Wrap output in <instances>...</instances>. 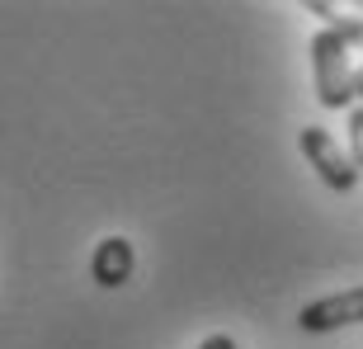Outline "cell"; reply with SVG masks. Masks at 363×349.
<instances>
[{
  "instance_id": "6da1fadb",
  "label": "cell",
  "mask_w": 363,
  "mask_h": 349,
  "mask_svg": "<svg viewBox=\"0 0 363 349\" xmlns=\"http://www.w3.org/2000/svg\"><path fill=\"white\" fill-rule=\"evenodd\" d=\"M311 81L321 109H350L354 104V67H350V43H340L330 28L311 33Z\"/></svg>"
},
{
  "instance_id": "7a4b0ae2",
  "label": "cell",
  "mask_w": 363,
  "mask_h": 349,
  "mask_svg": "<svg viewBox=\"0 0 363 349\" xmlns=\"http://www.w3.org/2000/svg\"><path fill=\"white\" fill-rule=\"evenodd\" d=\"M297 147H302V156L311 161V170L321 174L325 189H335V194H354V189H359V170H354L350 151L340 147L325 128H302V133H297Z\"/></svg>"
},
{
  "instance_id": "3957f363",
  "label": "cell",
  "mask_w": 363,
  "mask_h": 349,
  "mask_svg": "<svg viewBox=\"0 0 363 349\" xmlns=\"http://www.w3.org/2000/svg\"><path fill=\"white\" fill-rule=\"evenodd\" d=\"M297 326L307 336H330V331H345V326H363V288H345V293L307 302L297 311Z\"/></svg>"
},
{
  "instance_id": "277c9868",
  "label": "cell",
  "mask_w": 363,
  "mask_h": 349,
  "mask_svg": "<svg viewBox=\"0 0 363 349\" xmlns=\"http://www.w3.org/2000/svg\"><path fill=\"white\" fill-rule=\"evenodd\" d=\"M133 269H137V255H133V241L128 236H104V241L94 245L90 279L99 288H123V283L133 279Z\"/></svg>"
},
{
  "instance_id": "5b68a950",
  "label": "cell",
  "mask_w": 363,
  "mask_h": 349,
  "mask_svg": "<svg viewBox=\"0 0 363 349\" xmlns=\"http://www.w3.org/2000/svg\"><path fill=\"white\" fill-rule=\"evenodd\" d=\"M307 14H316L330 33H335L340 43H350V48H363V19L359 14H345V10H335V5H325V0H307L302 5Z\"/></svg>"
},
{
  "instance_id": "8992f818",
  "label": "cell",
  "mask_w": 363,
  "mask_h": 349,
  "mask_svg": "<svg viewBox=\"0 0 363 349\" xmlns=\"http://www.w3.org/2000/svg\"><path fill=\"white\" fill-rule=\"evenodd\" d=\"M350 161H354V170L363 174V104L350 109Z\"/></svg>"
},
{
  "instance_id": "52a82bcc",
  "label": "cell",
  "mask_w": 363,
  "mask_h": 349,
  "mask_svg": "<svg viewBox=\"0 0 363 349\" xmlns=\"http://www.w3.org/2000/svg\"><path fill=\"white\" fill-rule=\"evenodd\" d=\"M199 349H236V340H231V336H208Z\"/></svg>"
},
{
  "instance_id": "ba28073f",
  "label": "cell",
  "mask_w": 363,
  "mask_h": 349,
  "mask_svg": "<svg viewBox=\"0 0 363 349\" xmlns=\"http://www.w3.org/2000/svg\"><path fill=\"white\" fill-rule=\"evenodd\" d=\"M354 99H363V67H354Z\"/></svg>"
}]
</instances>
